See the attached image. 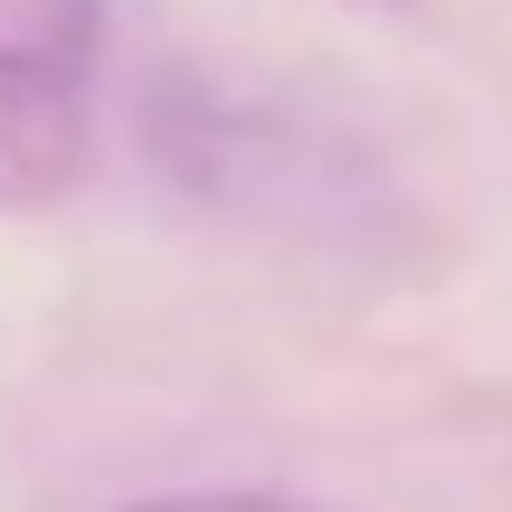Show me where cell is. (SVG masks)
Segmentation results:
<instances>
[{"instance_id":"7a4b0ae2","label":"cell","mask_w":512,"mask_h":512,"mask_svg":"<svg viewBox=\"0 0 512 512\" xmlns=\"http://www.w3.org/2000/svg\"><path fill=\"white\" fill-rule=\"evenodd\" d=\"M124 512H323V503H285V494H162V503H124Z\"/></svg>"},{"instance_id":"6da1fadb","label":"cell","mask_w":512,"mask_h":512,"mask_svg":"<svg viewBox=\"0 0 512 512\" xmlns=\"http://www.w3.org/2000/svg\"><path fill=\"white\" fill-rule=\"evenodd\" d=\"M105 0H0V219L67 200L95 152Z\"/></svg>"}]
</instances>
